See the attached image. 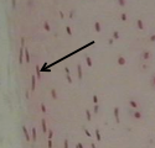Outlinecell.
<instances>
[{"instance_id": "cell-21", "label": "cell", "mask_w": 155, "mask_h": 148, "mask_svg": "<svg viewBox=\"0 0 155 148\" xmlns=\"http://www.w3.org/2000/svg\"><path fill=\"white\" fill-rule=\"evenodd\" d=\"M66 32L68 33V36H72V31H71V27H70V26L66 27Z\"/></svg>"}, {"instance_id": "cell-24", "label": "cell", "mask_w": 155, "mask_h": 148, "mask_svg": "<svg viewBox=\"0 0 155 148\" xmlns=\"http://www.w3.org/2000/svg\"><path fill=\"white\" fill-rule=\"evenodd\" d=\"M63 148H68V140H64V142H63Z\"/></svg>"}, {"instance_id": "cell-20", "label": "cell", "mask_w": 155, "mask_h": 148, "mask_svg": "<svg viewBox=\"0 0 155 148\" xmlns=\"http://www.w3.org/2000/svg\"><path fill=\"white\" fill-rule=\"evenodd\" d=\"M150 84H151L153 88H155V74H154V76L151 77V82H150Z\"/></svg>"}, {"instance_id": "cell-22", "label": "cell", "mask_w": 155, "mask_h": 148, "mask_svg": "<svg viewBox=\"0 0 155 148\" xmlns=\"http://www.w3.org/2000/svg\"><path fill=\"white\" fill-rule=\"evenodd\" d=\"M93 103H94V105L98 104V96L97 95H93Z\"/></svg>"}, {"instance_id": "cell-15", "label": "cell", "mask_w": 155, "mask_h": 148, "mask_svg": "<svg viewBox=\"0 0 155 148\" xmlns=\"http://www.w3.org/2000/svg\"><path fill=\"white\" fill-rule=\"evenodd\" d=\"M44 27H45V30L48 32V31H51V27H50V23L47 22V21H45L44 22Z\"/></svg>"}, {"instance_id": "cell-25", "label": "cell", "mask_w": 155, "mask_h": 148, "mask_svg": "<svg viewBox=\"0 0 155 148\" xmlns=\"http://www.w3.org/2000/svg\"><path fill=\"white\" fill-rule=\"evenodd\" d=\"M120 19H122V21H127V14H122Z\"/></svg>"}, {"instance_id": "cell-18", "label": "cell", "mask_w": 155, "mask_h": 148, "mask_svg": "<svg viewBox=\"0 0 155 148\" xmlns=\"http://www.w3.org/2000/svg\"><path fill=\"white\" fill-rule=\"evenodd\" d=\"M51 95H52V97L55 99V100L57 99V93H56V90H55V89H51Z\"/></svg>"}, {"instance_id": "cell-17", "label": "cell", "mask_w": 155, "mask_h": 148, "mask_svg": "<svg viewBox=\"0 0 155 148\" xmlns=\"http://www.w3.org/2000/svg\"><path fill=\"white\" fill-rule=\"evenodd\" d=\"M94 132H96V137H97V141H101V140H102V137H101V132H99V130L97 128Z\"/></svg>"}, {"instance_id": "cell-3", "label": "cell", "mask_w": 155, "mask_h": 148, "mask_svg": "<svg viewBox=\"0 0 155 148\" xmlns=\"http://www.w3.org/2000/svg\"><path fill=\"white\" fill-rule=\"evenodd\" d=\"M129 105H130V107L132 109H134V110H138V103L135 101V100H133V99H130V100H129Z\"/></svg>"}, {"instance_id": "cell-35", "label": "cell", "mask_w": 155, "mask_h": 148, "mask_svg": "<svg viewBox=\"0 0 155 148\" xmlns=\"http://www.w3.org/2000/svg\"><path fill=\"white\" fill-rule=\"evenodd\" d=\"M91 147H92V148H96V146H94V143H91Z\"/></svg>"}, {"instance_id": "cell-33", "label": "cell", "mask_w": 155, "mask_h": 148, "mask_svg": "<svg viewBox=\"0 0 155 148\" xmlns=\"http://www.w3.org/2000/svg\"><path fill=\"white\" fill-rule=\"evenodd\" d=\"M64 72H66V74H70V69L68 68H64Z\"/></svg>"}, {"instance_id": "cell-14", "label": "cell", "mask_w": 155, "mask_h": 148, "mask_svg": "<svg viewBox=\"0 0 155 148\" xmlns=\"http://www.w3.org/2000/svg\"><path fill=\"white\" fill-rule=\"evenodd\" d=\"M25 57H26V63L30 62V53H29V49L25 48Z\"/></svg>"}, {"instance_id": "cell-16", "label": "cell", "mask_w": 155, "mask_h": 148, "mask_svg": "<svg viewBox=\"0 0 155 148\" xmlns=\"http://www.w3.org/2000/svg\"><path fill=\"white\" fill-rule=\"evenodd\" d=\"M86 62H87V66L88 67H92V59H91V57H86Z\"/></svg>"}, {"instance_id": "cell-26", "label": "cell", "mask_w": 155, "mask_h": 148, "mask_svg": "<svg viewBox=\"0 0 155 148\" xmlns=\"http://www.w3.org/2000/svg\"><path fill=\"white\" fill-rule=\"evenodd\" d=\"M66 79H67V82L71 84L72 83V79H71V76H70V74H67V76H66Z\"/></svg>"}, {"instance_id": "cell-30", "label": "cell", "mask_w": 155, "mask_h": 148, "mask_svg": "<svg viewBox=\"0 0 155 148\" xmlns=\"http://www.w3.org/2000/svg\"><path fill=\"white\" fill-rule=\"evenodd\" d=\"M84 133H86V134L88 136V137H91V133H89V131H88L87 128H84Z\"/></svg>"}, {"instance_id": "cell-2", "label": "cell", "mask_w": 155, "mask_h": 148, "mask_svg": "<svg viewBox=\"0 0 155 148\" xmlns=\"http://www.w3.org/2000/svg\"><path fill=\"white\" fill-rule=\"evenodd\" d=\"M36 77H35V74H32L31 76V91H35L36 89Z\"/></svg>"}, {"instance_id": "cell-34", "label": "cell", "mask_w": 155, "mask_h": 148, "mask_svg": "<svg viewBox=\"0 0 155 148\" xmlns=\"http://www.w3.org/2000/svg\"><path fill=\"white\" fill-rule=\"evenodd\" d=\"M119 5H120V6H124V5H125V3H124V2H119Z\"/></svg>"}, {"instance_id": "cell-27", "label": "cell", "mask_w": 155, "mask_h": 148, "mask_svg": "<svg viewBox=\"0 0 155 148\" xmlns=\"http://www.w3.org/2000/svg\"><path fill=\"white\" fill-rule=\"evenodd\" d=\"M76 148H84V147H83V144H82L81 142H78V143L76 144Z\"/></svg>"}, {"instance_id": "cell-29", "label": "cell", "mask_w": 155, "mask_h": 148, "mask_svg": "<svg viewBox=\"0 0 155 148\" xmlns=\"http://www.w3.org/2000/svg\"><path fill=\"white\" fill-rule=\"evenodd\" d=\"M41 111H42V113H46V107H45V105L41 103Z\"/></svg>"}, {"instance_id": "cell-32", "label": "cell", "mask_w": 155, "mask_h": 148, "mask_svg": "<svg viewBox=\"0 0 155 148\" xmlns=\"http://www.w3.org/2000/svg\"><path fill=\"white\" fill-rule=\"evenodd\" d=\"M48 140H52V131L48 132Z\"/></svg>"}, {"instance_id": "cell-19", "label": "cell", "mask_w": 155, "mask_h": 148, "mask_svg": "<svg viewBox=\"0 0 155 148\" xmlns=\"http://www.w3.org/2000/svg\"><path fill=\"white\" fill-rule=\"evenodd\" d=\"M113 37H114V40H118L119 39V32L118 31H114L113 32Z\"/></svg>"}, {"instance_id": "cell-1", "label": "cell", "mask_w": 155, "mask_h": 148, "mask_svg": "<svg viewBox=\"0 0 155 148\" xmlns=\"http://www.w3.org/2000/svg\"><path fill=\"white\" fill-rule=\"evenodd\" d=\"M114 119L117 121V123L120 122V117H119V107H114Z\"/></svg>"}, {"instance_id": "cell-7", "label": "cell", "mask_w": 155, "mask_h": 148, "mask_svg": "<svg viewBox=\"0 0 155 148\" xmlns=\"http://www.w3.org/2000/svg\"><path fill=\"white\" fill-rule=\"evenodd\" d=\"M41 126H42V132L46 133L47 132V123H46V120L45 119L41 120Z\"/></svg>"}, {"instance_id": "cell-13", "label": "cell", "mask_w": 155, "mask_h": 148, "mask_svg": "<svg viewBox=\"0 0 155 148\" xmlns=\"http://www.w3.org/2000/svg\"><path fill=\"white\" fill-rule=\"evenodd\" d=\"M34 142H36V140H37V132H36V128L34 127L32 128V138H31Z\"/></svg>"}, {"instance_id": "cell-9", "label": "cell", "mask_w": 155, "mask_h": 148, "mask_svg": "<svg viewBox=\"0 0 155 148\" xmlns=\"http://www.w3.org/2000/svg\"><path fill=\"white\" fill-rule=\"evenodd\" d=\"M137 26H138V29L140 31L144 30V25H143V21H141V20H137Z\"/></svg>"}, {"instance_id": "cell-11", "label": "cell", "mask_w": 155, "mask_h": 148, "mask_svg": "<svg viewBox=\"0 0 155 148\" xmlns=\"http://www.w3.org/2000/svg\"><path fill=\"white\" fill-rule=\"evenodd\" d=\"M77 72H78V79H82V66H77Z\"/></svg>"}, {"instance_id": "cell-8", "label": "cell", "mask_w": 155, "mask_h": 148, "mask_svg": "<svg viewBox=\"0 0 155 148\" xmlns=\"http://www.w3.org/2000/svg\"><path fill=\"white\" fill-rule=\"evenodd\" d=\"M117 62H118V64H119V66H124V64L127 63V60H125V58H124L123 56H119Z\"/></svg>"}, {"instance_id": "cell-10", "label": "cell", "mask_w": 155, "mask_h": 148, "mask_svg": "<svg viewBox=\"0 0 155 148\" xmlns=\"http://www.w3.org/2000/svg\"><path fill=\"white\" fill-rule=\"evenodd\" d=\"M84 113H86V116H87V121H91L92 120V115H91V111H89L88 109L84 110Z\"/></svg>"}, {"instance_id": "cell-23", "label": "cell", "mask_w": 155, "mask_h": 148, "mask_svg": "<svg viewBox=\"0 0 155 148\" xmlns=\"http://www.w3.org/2000/svg\"><path fill=\"white\" fill-rule=\"evenodd\" d=\"M98 111H99V106H98V104H96L94 105V114H98Z\"/></svg>"}, {"instance_id": "cell-6", "label": "cell", "mask_w": 155, "mask_h": 148, "mask_svg": "<svg viewBox=\"0 0 155 148\" xmlns=\"http://www.w3.org/2000/svg\"><path fill=\"white\" fill-rule=\"evenodd\" d=\"M133 116H134V119L140 120V119H141V113H140L139 110H134V111H133Z\"/></svg>"}, {"instance_id": "cell-5", "label": "cell", "mask_w": 155, "mask_h": 148, "mask_svg": "<svg viewBox=\"0 0 155 148\" xmlns=\"http://www.w3.org/2000/svg\"><path fill=\"white\" fill-rule=\"evenodd\" d=\"M22 132H24V134H25V138H26V141H30L31 137H30V134H29V132H28V128L25 127V126H22Z\"/></svg>"}, {"instance_id": "cell-12", "label": "cell", "mask_w": 155, "mask_h": 148, "mask_svg": "<svg viewBox=\"0 0 155 148\" xmlns=\"http://www.w3.org/2000/svg\"><path fill=\"white\" fill-rule=\"evenodd\" d=\"M94 30H96V32H101V23H99V21L94 22Z\"/></svg>"}, {"instance_id": "cell-28", "label": "cell", "mask_w": 155, "mask_h": 148, "mask_svg": "<svg viewBox=\"0 0 155 148\" xmlns=\"http://www.w3.org/2000/svg\"><path fill=\"white\" fill-rule=\"evenodd\" d=\"M47 146H48V148H52V140H48Z\"/></svg>"}, {"instance_id": "cell-31", "label": "cell", "mask_w": 155, "mask_h": 148, "mask_svg": "<svg viewBox=\"0 0 155 148\" xmlns=\"http://www.w3.org/2000/svg\"><path fill=\"white\" fill-rule=\"evenodd\" d=\"M150 41H151V42H155V35H151V36H150Z\"/></svg>"}, {"instance_id": "cell-4", "label": "cell", "mask_w": 155, "mask_h": 148, "mask_svg": "<svg viewBox=\"0 0 155 148\" xmlns=\"http://www.w3.org/2000/svg\"><path fill=\"white\" fill-rule=\"evenodd\" d=\"M150 58V52L149 51H144L143 53H141V59L143 60H148Z\"/></svg>"}]
</instances>
